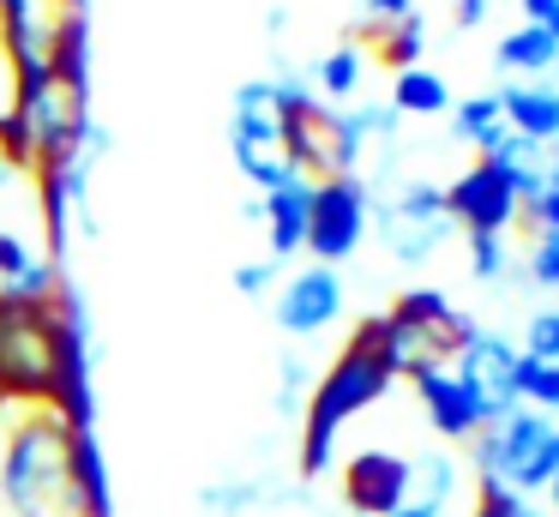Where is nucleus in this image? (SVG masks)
I'll list each match as a JSON object with an SVG mask.
<instances>
[{
	"mask_svg": "<svg viewBox=\"0 0 559 517\" xmlns=\"http://www.w3.org/2000/svg\"><path fill=\"white\" fill-rule=\"evenodd\" d=\"M518 349L530 361H559V307H535L530 319H523Z\"/></svg>",
	"mask_w": 559,
	"mask_h": 517,
	"instance_id": "5701e85b",
	"label": "nucleus"
},
{
	"mask_svg": "<svg viewBox=\"0 0 559 517\" xmlns=\"http://www.w3.org/2000/svg\"><path fill=\"white\" fill-rule=\"evenodd\" d=\"M13 175H19V168H13V163H0V192L13 187Z\"/></svg>",
	"mask_w": 559,
	"mask_h": 517,
	"instance_id": "f704fd0d",
	"label": "nucleus"
},
{
	"mask_svg": "<svg viewBox=\"0 0 559 517\" xmlns=\"http://www.w3.org/2000/svg\"><path fill=\"white\" fill-rule=\"evenodd\" d=\"M547 505H554V517H559V475L547 481Z\"/></svg>",
	"mask_w": 559,
	"mask_h": 517,
	"instance_id": "c9c22d12",
	"label": "nucleus"
},
{
	"mask_svg": "<svg viewBox=\"0 0 559 517\" xmlns=\"http://www.w3.org/2000/svg\"><path fill=\"white\" fill-rule=\"evenodd\" d=\"M229 283H235V295H271V289H277L283 283V265L277 259H253V265H235V277H229Z\"/></svg>",
	"mask_w": 559,
	"mask_h": 517,
	"instance_id": "bb28decb",
	"label": "nucleus"
},
{
	"mask_svg": "<svg viewBox=\"0 0 559 517\" xmlns=\"http://www.w3.org/2000/svg\"><path fill=\"white\" fill-rule=\"evenodd\" d=\"M523 277H530L535 289H559V235H535V240H530Z\"/></svg>",
	"mask_w": 559,
	"mask_h": 517,
	"instance_id": "393cba45",
	"label": "nucleus"
},
{
	"mask_svg": "<svg viewBox=\"0 0 559 517\" xmlns=\"http://www.w3.org/2000/svg\"><path fill=\"white\" fill-rule=\"evenodd\" d=\"M361 79H367V48L337 43V48H325L319 67H313V96L331 108H349V96L361 91Z\"/></svg>",
	"mask_w": 559,
	"mask_h": 517,
	"instance_id": "f3484780",
	"label": "nucleus"
},
{
	"mask_svg": "<svg viewBox=\"0 0 559 517\" xmlns=\"http://www.w3.org/2000/svg\"><path fill=\"white\" fill-rule=\"evenodd\" d=\"M475 517H542L523 493H506V487H475Z\"/></svg>",
	"mask_w": 559,
	"mask_h": 517,
	"instance_id": "cd10ccee",
	"label": "nucleus"
},
{
	"mask_svg": "<svg viewBox=\"0 0 559 517\" xmlns=\"http://www.w3.org/2000/svg\"><path fill=\"white\" fill-rule=\"evenodd\" d=\"M49 7H55V19H61V12H79L85 0H49Z\"/></svg>",
	"mask_w": 559,
	"mask_h": 517,
	"instance_id": "72a5a7b5",
	"label": "nucleus"
},
{
	"mask_svg": "<svg viewBox=\"0 0 559 517\" xmlns=\"http://www.w3.org/2000/svg\"><path fill=\"white\" fill-rule=\"evenodd\" d=\"M307 204H313V180H307V175L283 180L277 192H265V199H259V223H265V240H271V259H277V265L301 252Z\"/></svg>",
	"mask_w": 559,
	"mask_h": 517,
	"instance_id": "4468645a",
	"label": "nucleus"
},
{
	"mask_svg": "<svg viewBox=\"0 0 559 517\" xmlns=\"http://www.w3.org/2000/svg\"><path fill=\"white\" fill-rule=\"evenodd\" d=\"M451 84L439 79L433 67H403L397 79H391V108H397V120L403 115H451Z\"/></svg>",
	"mask_w": 559,
	"mask_h": 517,
	"instance_id": "a211bd4d",
	"label": "nucleus"
},
{
	"mask_svg": "<svg viewBox=\"0 0 559 517\" xmlns=\"http://www.w3.org/2000/svg\"><path fill=\"white\" fill-rule=\"evenodd\" d=\"M518 367H523V349L511 343V337L487 331V325H475V331L463 337V349L451 355V373L475 391V403H481L487 421H506L523 409L518 403Z\"/></svg>",
	"mask_w": 559,
	"mask_h": 517,
	"instance_id": "6e6552de",
	"label": "nucleus"
},
{
	"mask_svg": "<svg viewBox=\"0 0 559 517\" xmlns=\"http://www.w3.org/2000/svg\"><path fill=\"white\" fill-rule=\"evenodd\" d=\"M469 469L475 487H506V493H547V481L559 475V421L518 409L506 421H487L469 439Z\"/></svg>",
	"mask_w": 559,
	"mask_h": 517,
	"instance_id": "39448f33",
	"label": "nucleus"
},
{
	"mask_svg": "<svg viewBox=\"0 0 559 517\" xmlns=\"http://www.w3.org/2000/svg\"><path fill=\"white\" fill-rule=\"evenodd\" d=\"M487 7H493V0H457V24H463V31H475V24L487 19Z\"/></svg>",
	"mask_w": 559,
	"mask_h": 517,
	"instance_id": "7c9ffc66",
	"label": "nucleus"
},
{
	"mask_svg": "<svg viewBox=\"0 0 559 517\" xmlns=\"http://www.w3.org/2000/svg\"><path fill=\"white\" fill-rule=\"evenodd\" d=\"M542 187L559 192V144H547V163H542Z\"/></svg>",
	"mask_w": 559,
	"mask_h": 517,
	"instance_id": "2f4dec72",
	"label": "nucleus"
},
{
	"mask_svg": "<svg viewBox=\"0 0 559 517\" xmlns=\"http://www.w3.org/2000/svg\"><path fill=\"white\" fill-rule=\"evenodd\" d=\"M445 211H451V223H457L463 235H506V228H518L523 199H518V187L487 163V156H475L463 175H451Z\"/></svg>",
	"mask_w": 559,
	"mask_h": 517,
	"instance_id": "9d476101",
	"label": "nucleus"
},
{
	"mask_svg": "<svg viewBox=\"0 0 559 517\" xmlns=\"http://www.w3.org/2000/svg\"><path fill=\"white\" fill-rule=\"evenodd\" d=\"M283 31H289V12L271 7V12H265V36H283Z\"/></svg>",
	"mask_w": 559,
	"mask_h": 517,
	"instance_id": "473e14b6",
	"label": "nucleus"
},
{
	"mask_svg": "<svg viewBox=\"0 0 559 517\" xmlns=\"http://www.w3.org/2000/svg\"><path fill=\"white\" fill-rule=\"evenodd\" d=\"M499 67H506L511 79L554 84V72H559V36L535 31V24H518V31L499 36Z\"/></svg>",
	"mask_w": 559,
	"mask_h": 517,
	"instance_id": "2eb2a0df",
	"label": "nucleus"
},
{
	"mask_svg": "<svg viewBox=\"0 0 559 517\" xmlns=\"http://www.w3.org/2000/svg\"><path fill=\"white\" fill-rule=\"evenodd\" d=\"M523 7V24H535V31L559 36V0H518Z\"/></svg>",
	"mask_w": 559,
	"mask_h": 517,
	"instance_id": "c756f323",
	"label": "nucleus"
},
{
	"mask_svg": "<svg viewBox=\"0 0 559 517\" xmlns=\"http://www.w3.org/2000/svg\"><path fill=\"white\" fill-rule=\"evenodd\" d=\"M337 493H343V512H355V517H397L415 493V457L379 451V445L355 451L337 469Z\"/></svg>",
	"mask_w": 559,
	"mask_h": 517,
	"instance_id": "1a4fd4ad",
	"label": "nucleus"
},
{
	"mask_svg": "<svg viewBox=\"0 0 559 517\" xmlns=\"http://www.w3.org/2000/svg\"><path fill=\"white\" fill-rule=\"evenodd\" d=\"M409 385H415V397H421L427 427H433L445 445H469L475 433L487 427V415H481V403H475V391H469V385H463L451 367H433V373H421V379H409Z\"/></svg>",
	"mask_w": 559,
	"mask_h": 517,
	"instance_id": "f8f14e48",
	"label": "nucleus"
},
{
	"mask_svg": "<svg viewBox=\"0 0 559 517\" xmlns=\"http://www.w3.org/2000/svg\"><path fill=\"white\" fill-rule=\"evenodd\" d=\"M301 403H307V367H301V355H283V367H277V415L283 421L301 415Z\"/></svg>",
	"mask_w": 559,
	"mask_h": 517,
	"instance_id": "a878e982",
	"label": "nucleus"
},
{
	"mask_svg": "<svg viewBox=\"0 0 559 517\" xmlns=\"http://www.w3.org/2000/svg\"><path fill=\"white\" fill-rule=\"evenodd\" d=\"M518 403L535 409V415H554L559 421V361H530V355H523V367H518Z\"/></svg>",
	"mask_w": 559,
	"mask_h": 517,
	"instance_id": "412c9836",
	"label": "nucleus"
},
{
	"mask_svg": "<svg viewBox=\"0 0 559 517\" xmlns=\"http://www.w3.org/2000/svg\"><path fill=\"white\" fill-rule=\"evenodd\" d=\"M487 163L499 168V175L518 187V199H530V192H542V163H547V151L542 144H530V139H518V132H506V139L487 151Z\"/></svg>",
	"mask_w": 559,
	"mask_h": 517,
	"instance_id": "6ab92c4d",
	"label": "nucleus"
},
{
	"mask_svg": "<svg viewBox=\"0 0 559 517\" xmlns=\"http://www.w3.org/2000/svg\"><path fill=\"white\" fill-rule=\"evenodd\" d=\"M373 223V187L361 175H337V180H313V204H307V235L301 252L325 271H337L343 259H355V247L367 240Z\"/></svg>",
	"mask_w": 559,
	"mask_h": 517,
	"instance_id": "423d86ee",
	"label": "nucleus"
},
{
	"mask_svg": "<svg viewBox=\"0 0 559 517\" xmlns=\"http://www.w3.org/2000/svg\"><path fill=\"white\" fill-rule=\"evenodd\" d=\"M373 48H379V60H385L391 72H403V67H421V48H427V19H421V12H409V19L385 24Z\"/></svg>",
	"mask_w": 559,
	"mask_h": 517,
	"instance_id": "aec40b11",
	"label": "nucleus"
},
{
	"mask_svg": "<svg viewBox=\"0 0 559 517\" xmlns=\"http://www.w3.org/2000/svg\"><path fill=\"white\" fill-rule=\"evenodd\" d=\"M469 277L475 283H511V247L506 235H469Z\"/></svg>",
	"mask_w": 559,
	"mask_h": 517,
	"instance_id": "4be33fe9",
	"label": "nucleus"
},
{
	"mask_svg": "<svg viewBox=\"0 0 559 517\" xmlns=\"http://www.w3.org/2000/svg\"><path fill=\"white\" fill-rule=\"evenodd\" d=\"M0 505L13 517H103L91 433L61 409H19L0 433Z\"/></svg>",
	"mask_w": 559,
	"mask_h": 517,
	"instance_id": "f03ea898",
	"label": "nucleus"
},
{
	"mask_svg": "<svg viewBox=\"0 0 559 517\" xmlns=\"http://www.w3.org/2000/svg\"><path fill=\"white\" fill-rule=\"evenodd\" d=\"M391 385L397 379L385 373V361L349 337V349L319 373V385L301 403V481H319L331 463H337V433L349 427L355 415H367Z\"/></svg>",
	"mask_w": 559,
	"mask_h": 517,
	"instance_id": "20e7f679",
	"label": "nucleus"
},
{
	"mask_svg": "<svg viewBox=\"0 0 559 517\" xmlns=\"http://www.w3.org/2000/svg\"><path fill=\"white\" fill-rule=\"evenodd\" d=\"M469 331L475 319L463 307H451L445 289H403L385 313L355 325V343L373 349L391 379H421L433 367H451V355L463 349Z\"/></svg>",
	"mask_w": 559,
	"mask_h": 517,
	"instance_id": "7ed1b4c3",
	"label": "nucleus"
},
{
	"mask_svg": "<svg viewBox=\"0 0 559 517\" xmlns=\"http://www.w3.org/2000/svg\"><path fill=\"white\" fill-rule=\"evenodd\" d=\"M343 307H349L343 277L325 271V265H301V271H289L277 283L271 319H277L283 337H319V331H331V325L343 319Z\"/></svg>",
	"mask_w": 559,
	"mask_h": 517,
	"instance_id": "9b49d317",
	"label": "nucleus"
},
{
	"mask_svg": "<svg viewBox=\"0 0 559 517\" xmlns=\"http://www.w3.org/2000/svg\"><path fill=\"white\" fill-rule=\"evenodd\" d=\"M0 403L61 409L73 427L91 421L85 313L73 289L61 301H0Z\"/></svg>",
	"mask_w": 559,
	"mask_h": 517,
	"instance_id": "f257e3e1",
	"label": "nucleus"
},
{
	"mask_svg": "<svg viewBox=\"0 0 559 517\" xmlns=\"http://www.w3.org/2000/svg\"><path fill=\"white\" fill-rule=\"evenodd\" d=\"M518 223H530V235H559V192H530L518 211Z\"/></svg>",
	"mask_w": 559,
	"mask_h": 517,
	"instance_id": "c85d7f7f",
	"label": "nucleus"
},
{
	"mask_svg": "<svg viewBox=\"0 0 559 517\" xmlns=\"http://www.w3.org/2000/svg\"><path fill=\"white\" fill-rule=\"evenodd\" d=\"M349 127H355L361 144H385V139H397V108L391 103H361V108H349Z\"/></svg>",
	"mask_w": 559,
	"mask_h": 517,
	"instance_id": "b1692460",
	"label": "nucleus"
},
{
	"mask_svg": "<svg viewBox=\"0 0 559 517\" xmlns=\"http://www.w3.org/2000/svg\"><path fill=\"white\" fill-rule=\"evenodd\" d=\"M367 228H379V240H385V252L397 265H427L457 223L445 211V187H433V180H403L391 199H373V223Z\"/></svg>",
	"mask_w": 559,
	"mask_h": 517,
	"instance_id": "0eeeda50",
	"label": "nucleus"
},
{
	"mask_svg": "<svg viewBox=\"0 0 559 517\" xmlns=\"http://www.w3.org/2000/svg\"><path fill=\"white\" fill-rule=\"evenodd\" d=\"M499 115H506V132L530 144H559V84H530V79H511L499 91Z\"/></svg>",
	"mask_w": 559,
	"mask_h": 517,
	"instance_id": "ddd939ff",
	"label": "nucleus"
},
{
	"mask_svg": "<svg viewBox=\"0 0 559 517\" xmlns=\"http://www.w3.org/2000/svg\"><path fill=\"white\" fill-rule=\"evenodd\" d=\"M451 139L469 144L475 156H487L499 139H506V115H499V91H475L451 103Z\"/></svg>",
	"mask_w": 559,
	"mask_h": 517,
	"instance_id": "dca6fc26",
	"label": "nucleus"
}]
</instances>
